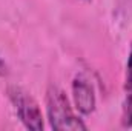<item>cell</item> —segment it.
Masks as SVG:
<instances>
[{"label": "cell", "instance_id": "cell-1", "mask_svg": "<svg viewBox=\"0 0 132 131\" xmlns=\"http://www.w3.org/2000/svg\"><path fill=\"white\" fill-rule=\"evenodd\" d=\"M48 117L52 130H86V125L78 119L66 99L65 93L57 86H49L46 94Z\"/></svg>", "mask_w": 132, "mask_h": 131}, {"label": "cell", "instance_id": "cell-2", "mask_svg": "<svg viewBox=\"0 0 132 131\" xmlns=\"http://www.w3.org/2000/svg\"><path fill=\"white\" fill-rule=\"evenodd\" d=\"M9 96H11L12 103L15 105L17 114H19L20 120L23 122V125L28 130H43V117H42V111H40L37 102L20 88H11Z\"/></svg>", "mask_w": 132, "mask_h": 131}, {"label": "cell", "instance_id": "cell-3", "mask_svg": "<svg viewBox=\"0 0 132 131\" xmlns=\"http://www.w3.org/2000/svg\"><path fill=\"white\" fill-rule=\"evenodd\" d=\"M72 96L75 108L81 114H91L95 108V96L92 86L81 77H77L72 83Z\"/></svg>", "mask_w": 132, "mask_h": 131}, {"label": "cell", "instance_id": "cell-4", "mask_svg": "<svg viewBox=\"0 0 132 131\" xmlns=\"http://www.w3.org/2000/svg\"><path fill=\"white\" fill-rule=\"evenodd\" d=\"M128 97L123 106V116H121V125L125 128H131L132 127V86L128 88Z\"/></svg>", "mask_w": 132, "mask_h": 131}, {"label": "cell", "instance_id": "cell-5", "mask_svg": "<svg viewBox=\"0 0 132 131\" xmlns=\"http://www.w3.org/2000/svg\"><path fill=\"white\" fill-rule=\"evenodd\" d=\"M126 90L132 86V46L131 53H129V59H128V66H126V83H125Z\"/></svg>", "mask_w": 132, "mask_h": 131}, {"label": "cell", "instance_id": "cell-6", "mask_svg": "<svg viewBox=\"0 0 132 131\" xmlns=\"http://www.w3.org/2000/svg\"><path fill=\"white\" fill-rule=\"evenodd\" d=\"M8 74V65L5 63V60L0 57V77H3V76H6Z\"/></svg>", "mask_w": 132, "mask_h": 131}, {"label": "cell", "instance_id": "cell-7", "mask_svg": "<svg viewBox=\"0 0 132 131\" xmlns=\"http://www.w3.org/2000/svg\"><path fill=\"white\" fill-rule=\"evenodd\" d=\"M85 2H89V0H85Z\"/></svg>", "mask_w": 132, "mask_h": 131}]
</instances>
